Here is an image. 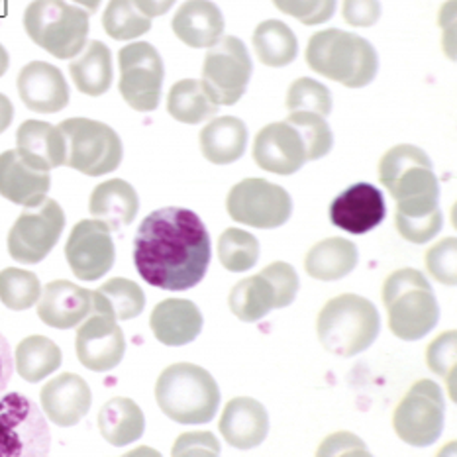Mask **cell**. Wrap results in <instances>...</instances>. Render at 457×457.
I'll list each match as a JSON object with an SVG mask.
<instances>
[{"label":"cell","instance_id":"d590c367","mask_svg":"<svg viewBox=\"0 0 457 457\" xmlns=\"http://www.w3.org/2000/svg\"><path fill=\"white\" fill-rule=\"evenodd\" d=\"M104 32L118 42L140 37L152 29V18L136 8L134 0H111L103 14Z\"/></svg>","mask_w":457,"mask_h":457},{"label":"cell","instance_id":"681fc988","mask_svg":"<svg viewBox=\"0 0 457 457\" xmlns=\"http://www.w3.org/2000/svg\"><path fill=\"white\" fill-rule=\"evenodd\" d=\"M12 373H14L12 350H10V344L6 337L0 334V393H4Z\"/></svg>","mask_w":457,"mask_h":457},{"label":"cell","instance_id":"cb8c5ba5","mask_svg":"<svg viewBox=\"0 0 457 457\" xmlns=\"http://www.w3.org/2000/svg\"><path fill=\"white\" fill-rule=\"evenodd\" d=\"M16 152L26 163L39 171H52L55 167L65 165V136L59 126L42 120H26L16 132Z\"/></svg>","mask_w":457,"mask_h":457},{"label":"cell","instance_id":"f907efd6","mask_svg":"<svg viewBox=\"0 0 457 457\" xmlns=\"http://www.w3.org/2000/svg\"><path fill=\"white\" fill-rule=\"evenodd\" d=\"M175 3L177 0H134L136 8L147 18L163 16L165 12H169V8H171Z\"/></svg>","mask_w":457,"mask_h":457},{"label":"cell","instance_id":"ffe728a7","mask_svg":"<svg viewBox=\"0 0 457 457\" xmlns=\"http://www.w3.org/2000/svg\"><path fill=\"white\" fill-rule=\"evenodd\" d=\"M39 401L49 420L62 428H71L81 422L91 409L93 393L83 377L62 373L44 385Z\"/></svg>","mask_w":457,"mask_h":457},{"label":"cell","instance_id":"8992f818","mask_svg":"<svg viewBox=\"0 0 457 457\" xmlns=\"http://www.w3.org/2000/svg\"><path fill=\"white\" fill-rule=\"evenodd\" d=\"M316 330L328 352L352 357L373 345L381 330V318L371 301L347 293L324 304L318 314Z\"/></svg>","mask_w":457,"mask_h":457},{"label":"cell","instance_id":"603a6c76","mask_svg":"<svg viewBox=\"0 0 457 457\" xmlns=\"http://www.w3.org/2000/svg\"><path fill=\"white\" fill-rule=\"evenodd\" d=\"M224 440L237 450L257 448L270 432V416L265 406L250 396H237L226 404L220 419Z\"/></svg>","mask_w":457,"mask_h":457},{"label":"cell","instance_id":"e0dca14e","mask_svg":"<svg viewBox=\"0 0 457 457\" xmlns=\"http://www.w3.org/2000/svg\"><path fill=\"white\" fill-rule=\"evenodd\" d=\"M328 214L336 228L347 234L361 236L385 220V196L379 188L370 183H355L334 198Z\"/></svg>","mask_w":457,"mask_h":457},{"label":"cell","instance_id":"83f0119b","mask_svg":"<svg viewBox=\"0 0 457 457\" xmlns=\"http://www.w3.org/2000/svg\"><path fill=\"white\" fill-rule=\"evenodd\" d=\"M69 73L83 95L101 96L112 85V54L106 44L93 39L83 47V54L69 63Z\"/></svg>","mask_w":457,"mask_h":457},{"label":"cell","instance_id":"30bf717a","mask_svg":"<svg viewBox=\"0 0 457 457\" xmlns=\"http://www.w3.org/2000/svg\"><path fill=\"white\" fill-rule=\"evenodd\" d=\"M445 422V401L430 379L414 383L393 414L396 436L414 448H426L440 438Z\"/></svg>","mask_w":457,"mask_h":457},{"label":"cell","instance_id":"f5cc1de1","mask_svg":"<svg viewBox=\"0 0 457 457\" xmlns=\"http://www.w3.org/2000/svg\"><path fill=\"white\" fill-rule=\"evenodd\" d=\"M65 3L83 8L87 14H95L96 10H98V6H101L103 0H65Z\"/></svg>","mask_w":457,"mask_h":457},{"label":"cell","instance_id":"f35d334b","mask_svg":"<svg viewBox=\"0 0 457 457\" xmlns=\"http://www.w3.org/2000/svg\"><path fill=\"white\" fill-rule=\"evenodd\" d=\"M96 293L103 296L116 320H132L144 312L145 295L142 287L130 279L114 277V279L98 287Z\"/></svg>","mask_w":457,"mask_h":457},{"label":"cell","instance_id":"ac0fdd59","mask_svg":"<svg viewBox=\"0 0 457 457\" xmlns=\"http://www.w3.org/2000/svg\"><path fill=\"white\" fill-rule=\"evenodd\" d=\"M253 159L263 171L293 175L306 163V152L299 132L289 122H277L255 136Z\"/></svg>","mask_w":457,"mask_h":457},{"label":"cell","instance_id":"5bb4252c","mask_svg":"<svg viewBox=\"0 0 457 457\" xmlns=\"http://www.w3.org/2000/svg\"><path fill=\"white\" fill-rule=\"evenodd\" d=\"M120 65V95L137 112H152L162 101L163 59L157 49L147 42L124 46L118 54Z\"/></svg>","mask_w":457,"mask_h":457},{"label":"cell","instance_id":"8d00e7d4","mask_svg":"<svg viewBox=\"0 0 457 457\" xmlns=\"http://www.w3.org/2000/svg\"><path fill=\"white\" fill-rule=\"evenodd\" d=\"M218 257L228 271H247L260 260V242L240 228H228L218 240Z\"/></svg>","mask_w":457,"mask_h":457},{"label":"cell","instance_id":"9a60e30c","mask_svg":"<svg viewBox=\"0 0 457 457\" xmlns=\"http://www.w3.org/2000/svg\"><path fill=\"white\" fill-rule=\"evenodd\" d=\"M226 208L236 222L271 230L289 222L293 201L291 195L279 185L265 179H244L228 195Z\"/></svg>","mask_w":457,"mask_h":457},{"label":"cell","instance_id":"7a4b0ae2","mask_svg":"<svg viewBox=\"0 0 457 457\" xmlns=\"http://www.w3.org/2000/svg\"><path fill=\"white\" fill-rule=\"evenodd\" d=\"M379 179L396 201V220H419L442 212L438 177L420 147H391L379 163Z\"/></svg>","mask_w":457,"mask_h":457},{"label":"cell","instance_id":"d6a6232c","mask_svg":"<svg viewBox=\"0 0 457 457\" xmlns=\"http://www.w3.org/2000/svg\"><path fill=\"white\" fill-rule=\"evenodd\" d=\"M167 111L183 124H201L218 112V104L208 95L203 81L183 79L171 87L167 96Z\"/></svg>","mask_w":457,"mask_h":457},{"label":"cell","instance_id":"7bdbcfd3","mask_svg":"<svg viewBox=\"0 0 457 457\" xmlns=\"http://www.w3.org/2000/svg\"><path fill=\"white\" fill-rule=\"evenodd\" d=\"M455 257H457L455 237H445V240H442L440 244H436L432 250L426 252V267H428V271L436 281L450 287L457 283Z\"/></svg>","mask_w":457,"mask_h":457},{"label":"cell","instance_id":"4fadbf2b","mask_svg":"<svg viewBox=\"0 0 457 457\" xmlns=\"http://www.w3.org/2000/svg\"><path fill=\"white\" fill-rule=\"evenodd\" d=\"M252 71V59L242 39L226 36L208 49L203 67V85L218 106H232L244 96Z\"/></svg>","mask_w":457,"mask_h":457},{"label":"cell","instance_id":"bcb514c9","mask_svg":"<svg viewBox=\"0 0 457 457\" xmlns=\"http://www.w3.org/2000/svg\"><path fill=\"white\" fill-rule=\"evenodd\" d=\"M220 444L211 432H191L179 436L173 445V455H218Z\"/></svg>","mask_w":457,"mask_h":457},{"label":"cell","instance_id":"60d3db41","mask_svg":"<svg viewBox=\"0 0 457 457\" xmlns=\"http://www.w3.org/2000/svg\"><path fill=\"white\" fill-rule=\"evenodd\" d=\"M287 108L291 112H316L326 118L332 112V95L322 83L301 77L289 87Z\"/></svg>","mask_w":457,"mask_h":457},{"label":"cell","instance_id":"11a10c76","mask_svg":"<svg viewBox=\"0 0 457 457\" xmlns=\"http://www.w3.org/2000/svg\"><path fill=\"white\" fill-rule=\"evenodd\" d=\"M6 3V0H0V4H4Z\"/></svg>","mask_w":457,"mask_h":457},{"label":"cell","instance_id":"1f68e13d","mask_svg":"<svg viewBox=\"0 0 457 457\" xmlns=\"http://www.w3.org/2000/svg\"><path fill=\"white\" fill-rule=\"evenodd\" d=\"M59 345L46 336H28L16 347V371L28 383H39L62 367Z\"/></svg>","mask_w":457,"mask_h":457},{"label":"cell","instance_id":"5b68a950","mask_svg":"<svg viewBox=\"0 0 457 457\" xmlns=\"http://www.w3.org/2000/svg\"><path fill=\"white\" fill-rule=\"evenodd\" d=\"M383 303L391 332L404 342L420 340L440 320V306L428 279L411 267L386 277Z\"/></svg>","mask_w":457,"mask_h":457},{"label":"cell","instance_id":"b9f144b4","mask_svg":"<svg viewBox=\"0 0 457 457\" xmlns=\"http://www.w3.org/2000/svg\"><path fill=\"white\" fill-rule=\"evenodd\" d=\"M273 4L306 26L324 24L336 12V0H273Z\"/></svg>","mask_w":457,"mask_h":457},{"label":"cell","instance_id":"f1b7e54d","mask_svg":"<svg viewBox=\"0 0 457 457\" xmlns=\"http://www.w3.org/2000/svg\"><path fill=\"white\" fill-rule=\"evenodd\" d=\"M357 260H360V252L353 242L345 237H328L308 252L304 270L312 279L337 281L355 270Z\"/></svg>","mask_w":457,"mask_h":457},{"label":"cell","instance_id":"52a82bcc","mask_svg":"<svg viewBox=\"0 0 457 457\" xmlns=\"http://www.w3.org/2000/svg\"><path fill=\"white\" fill-rule=\"evenodd\" d=\"M24 29L49 55L73 59L87 46L88 14L65 0H34L24 12Z\"/></svg>","mask_w":457,"mask_h":457},{"label":"cell","instance_id":"4dcf8cb0","mask_svg":"<svg viewBox=\"0 0 457 457\" xmlns=\"http://www.w3.org/2000/svg\"><path fill=\"white\" fill-rule=\"evenodd\" d=\"M98 430L108 444L124 448V445L142 438L145 430V416L132 399L116 396L98 412Z\"/></svg>","mask_w":457,"mask_h":457},{"label":"cell","instance_id":"f6af8a7d","mask_svg":"<svg viewBox=\"0 0 457 457\" xmlns=\"http://www.w3.org/2000/svg\"><path fill=\"white\" fill-rule=\"evenodd\" d=\"M455 340L457 334L450 330L436 337L428 352H426V363H428L436 375L444 377V379H453L455 375Z\"/></svg>","mask_w":457,"mask_h":457},{"label":"cell","instance_id":"74e56055","mask_svg":"<svg viewBox=\"0 0 457 457\" xmlns=\"http://www.w3.org/2000/svg\"><path fill=\"white\" fill-rule=\"evenodd\" d=\"M42 295L37 275L18 267H6L0 271V301L10 311H28Z\"/></svg>","mask_w":457,"mask_h":457},{"label":"cell","instance_id":"277c9868","mask_svg":"<svg viewBox=\"0 0 457 457\" xmlns=\"http://www.w3.org/2000/svg\"><path fill=\"white\" fill-rule=\"evenodd\" d=\"M155 399L167 419L177 424H206L220 406V389L204 367L173 363L159 375Z\"/></svg>","mask_w":457,"mask_h":457},{"label":"cell","instance_id":"ab89813d","mask_svg":"<svg viewBox=\"0 0 457 457\" xmlns=\"http://www.w3.org/2000/svg\"><path fill=\"white\" fill-rule=\"evenodd\" d=\"M285 122H289L304 144L306 162L326 157L334 145V136L326 118L316 112H293Z\"/></svg>","mask_w":457,"mask_h":457},{"label":"cell","instance_id":"9c48e42d","mask_svg":"<svg viewBox=\"0 0 457 457\" xmlns=\"http://www.w3.org/2000/svg\"><path fill=\"white\" fill-rule=\"evenodd\" d=\"M52 434L44 412L22 393H0V455H47Z\"/></svg>","mask_w":457,"mask_h":457},{"label":"cell","instance_id":"ba28073f","mask_svg":"<svg viewBox=\"0 0 457 457\" xmlns=\"http://www.w3.org/2000/svg\"><path fill=\"white\" fill-rule=\"evenodd\" d=\"M59 130L65 136L67 159L75 171L101 177L112 173L122 163V142L111 126L91 118H67L59 124Z\"/></svg>","mask_w":457,"mask_h":457},{"label":"cell","instance_id":"3957f363","mask_svg":"<svg viewBox=\"0 0 457 457\" xmlns=\"http://www.w3.org/2000/svg\"><path fill=\"white\" fill-rule=\"evenodd\" d=\"M306 63L312 71L350 88L370 85L379 71L375 47L365 37L336 28L311 37L306 47Z\"/></svg>","mask_w":457,"mask_h":457},{"label":"cell","instance_id":"8fae6325","mask_svg":"<svg viewBox=\"0 0 457 457\" xmlns=\"http://www.w3.org/2000/svg\"><path fill=\"white\" fill-rule=\"evenodd\" d=\"M93 306L81 322L75 337L77 357L87 370L104 373L122 361L126 353V340L122 328L104 299L96 291H91Z\"/></svg>","mask_w":457,"mask_h":457},{"label":"cell","instance_id":"44dd1931","mask_svg":"<svg viewBox=\"0 0 457 457\" xmlns=\"http://www.w3.org/2000/svg\"><path fill=\"white\" fill-rule=\"evenodd\" d=\"M37 316L55 330H69L81 324L91 312V291L69 281H52L39 295Z\"/></svg>","mask_w":457,"mask_h":457},{"label":"cell","instance_id":"836d02e7","mask_svg":"<svg viewBox=\"0 0 457 457\" xmlns=\"http://www.w3.org/2000/svg\"><path fill=\"white\" fill-rule=\"evenodd\" d=\"M257 59L267 67H287L299 54V42L293 29L281 20H265L253 32Z\"/></svg>","mask_w":457,"mask_h":457},{"label":"cell","instance_id":"c3c4849f","mask_svg":"<svg viewBox=\"0 0 457 457\" xmlns=\"http://www.w3.org/2000/svg\"><path fill=\"white\" fill-rule=\"evenodd\" d=\"M318 455H370L367 445L350 432H337L318 448Z\"/></svg>","mask_w":457,"mask_h":457},{"label":"cell","instance_id":"7402d4cb","mask_svg":"<svg viewBox=\"0 0 457 457\" xmlns=\"http://www.w3.org/2000/svg\"><path fill=\"white\" fill-rule=\"evenodd\" d=\"M49 187H52L49 171H39L26 163L16 150L0 154V195L6 201L24 208L37 206L46 198Z\"/></svg>","mask_w":457,"mask_h":457},{"label":"cell","instance_id":"7c38bea8","mask_svg":"<svg viewBox=\"0 0 457 457\" xmlns=\"http://www.w3.org/2000/svg\"><path fill=\"white\" fill-rule=\"evenodd\" d=\"M65 228V212L54 198H44L18 216L8 232V253L24 265L44 262Z\"/></svg>","mask_w":457,"mask_h":457},{"label":"cell","instance_id":"db71d44e","mask_svg":"<svg viewBox=\"0 0 457 457\" xmlns=\"http://www.w3.org/2000/svg\"><path fill=\"white\" fill-rule=\"evenodd\" d=\"M8 65H10V55L6 52V47L0 44V77L8 71Z\"/></svg>","mask_w":457,"mask_h":457},{"label":"cell","instance_id":"4316f807","mask_svg":"<svg viewBox=\"0 0 457 457\" xmlns=\"http://www.w3.org/2000/svg\"><path fill=\"white\" fill-rule=\"evenodd\" d=\"M88 211L111 230H120L122 226L134 222L137 211H140V198H137L136 188L124 179H111V181L95 187L91 201H88Z\"/></svg>","mask_w":457,"mask_h":457},{"label":"cell","instance_id":"2e32d148","mask_svg":"<svg viewBox=\"0 0 457 457\" xmlns=\"http://www.w3.org/2000/svg\"><path fill=\"white\" fill-rule=\"evenodd\" d=\"M67 263L81 281H98L112 270L116 260L111 228L103 220L75 224L65 245Z\"/></svg>","mask_w":457,"mask_h":457},{"label":"cell","instance_id":"d6986e66","mask_svg":"<svg viewBox=\"0 0 457 457\" xmlns=\"http://www.w3.org/2000/svg\"><path fill=\"white\" fill-rule=\"evenodd\" d=\"M16 85L26 108L37 114H55L69 104V85L52 63L32 62L24 65Z\"/></svg>","mask_w":457,"mask_h":457},{"label":"cell","instance_id":"484cf974","mask_svg":"<svg viewBox=\"0 0 457 457\" xmlns=\"http://www.w3.org/2000/svg\"><path fill=\"white\" fill-rule=\"evenodd\" d=\"M173 32L188 47H212L224 32V16L211 0H187L173 16Z\"/></svg>","mask_w":457,"mask_h":457},{"label":"cell","instance_id":"816d5d0a","mask_svg":"<svg viewBox=\"0 0 457 457\" xmlns=\"http://www.w3.org/2000/svg\"><path fill=\"white\" fill-rule=\"evenodd\" d=\"M12 118H14V106L6 95L0 93V134L8 130V126L12 124Z\"/></svg>","mask_w":457,"mask_h":457},{"label":"cell","instance_id":"d4e9b609","mask_svg":"<svg viewBox=\"0 0 457 457\" xmlns=\"http://www.w3.org/2000/svg\"><path fill=\"white\" fill-rule=\"evenodd\" d=\"M150 326L163 345L179 347L195 342V337L201 334L203 314L191 301L165 299L154 308Z\"/></svg>","mask_w":457,"mask_h":457},{"label":"cell","instance_id":"e575fe53","mask_svg":"<svg viewBox=\"0 0 457 457\" xmlns=\"http://www.w3.org/2000/svg\"><path fill=\"white\" fill-rule=\"evenodd\" d=\"M275 308V291L265 277L253 275L236 283L230 293V311L242 322H257Z\"/></svg>","mask_w":457,"mask_h":457},{"label":"cell","instance_id":"f546056e","mask_svg":"<svg viewBox=\"0 0 457 457\" xmlns=\"http://www.w3.org/2000/svg\"><path fill=\"white\" fill-rule=\"evenodd\" d=\"M247 128L234 116L214 118L201 132V150L211 163L228 165L240 159L245 152Z\"/></svg>","mask_w":457,"mask_h":457},{"label":"cell","instance_id":"6da1fadb","mask_svg":"<svg viewBox=\"0 0 457 457\" xmlns=\"http://www.w3.org/2000/svg\"><path fill=\"white\" fill-rule=\"evenodd\" d=\"M211 234L188 208L165 206L147 214L134 237V263L145 283L165 291L193 289L211 265Z\"/></svg>","mask_w":457,"mask_h":457},{"label":"cell","instance_id":"ee69618b","mask_svg":"<svg viewBox=\"0 0 457 457\" xmlns=\"http://www.w3.org/2000/svg\"><path fill=\"white\" fill-rule=\"evenodd\" d=\"M262 275L273 287L275 308H285L295 301L296 293H299V275H296V271L289 263L275 262L271 265H267Z\"/></svg>","mask_w":457,"mask_h":457},{"label":"cell","instance_id":"7dc6e473","mask_svg":"<svg viewBox=\"0 0 457 457\" xmlns=\"http://www.w3.org/2000/svg\"><path fill=\"white\" fill-rule=\"evenodd\" d=\"M344 20L355 28L373 26L381 18L379 0H344Z\"/></svg>","mask_w":457,"mask_h":457}]
</instances>
